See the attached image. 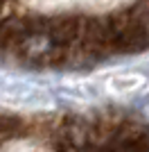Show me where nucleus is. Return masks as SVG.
I'll use <instances>...</instances> for the list:
<instances>
[{"mask_svg": "<svg viewBox=\"0 0 149 152\" xmlns=\"http://www.w3.org/2000/svg\"><path fill=\"white\" fill-rule=\"evenodd\" d=\"M149 50V0H0V55L70 68Z\"/></svg>", "mask_w": 149, "mask_h": 152, "instance_id": "nucleus-1", "label": "nucleus"}, {"mask_svg": "<svg viewBox=\"0 0 149 152\" xmlns=\"http://www.w3.org/2000/svg\"><path fill=\"white\" fill-rule=\"evenodd\" d=\"M72 152H149V125L129 114H77Z\"/></svg>", "mask_w": 149, "mask_h": 152, "instance_id": "nucleus-2", "label": "nucleus"}]
</instances>
